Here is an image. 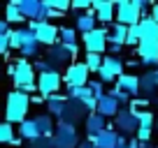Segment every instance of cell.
<instances>
[{
	"label": "cell",
	"instance_id": "obj_1",
	"mask_svg": "<svg viewBox=\"0 0 158 148\" xmlns=\"http://www.w3.org/2000/svg\"><path fill=\"white\" fill-rule=\"evenodd\" d=\"M33 104V97L21 90H14V93L7 95V109H5V123L12 125H21L23 120H28V109Z\"/></svg>",
	"mask_w": 158,
	"mask_h": 148
},
{
	"label": "cell",
	"instance_id": "obj_2",
	"mask_svg": "<svg viewBox=\"0 0 158 148\" xmlns=\"http://www.w3.org/2000/svg\"><path fill=\"white\" fill-rule=\"evenodd\" d=\"M114 130L121 137L126 134H137L139 130V111H135L133 107H123L118 111V116L114 118Z\"/></svg>",
	"mask_w": 158,
	"mask_h": 148
},
{
	"label": "cell",
	"instance_id": "obj_3",
	"mask_svg": "<svg viewBox=\"0 0 158 148\" xmlns=\"http://www.w3.org/2000/svg\"><path fill=\"white\" fill-rule=\"evenodd\" d=\"M28 28L33 30L35 35H37V40L42 46H56L60 44V28H56L54 23H37V21H28Z\"/></svg>",
	"mask_w": 158,
	"mask_h": 148
},
{
	"label": "cell",
	"instance_id": "obj_4",
	"mask_svg": "<svg viewBox=\"0 0 158 148\" xmlns=\"http://www.w3.org/2000/svg\"><path fill=\"white\" fill-rule=\"evenodd\" d=\"M63 81L68 84V88H84L91 81V69L86 67V63H77V60H74V63L65 69Z\"/></svg>",
	"mask_w": 158,
	"mask_h": 148
},
{
	"label": "cell",
	"instance_id": "obj_5",
	"mask_svg": "<svg viewBox=\"0 0 158 148\" xmlns=\"http://www.w3.org/2000/svg\"><path fill=\"white\" fill-rule=\"evenodd\" d=\"M63 84V74L56 72V69H49V72L37 74V93L44 99H49L51 95H58V88Z\"/></svg>",
	"mask_w": 158,
	"mask_h": 148
},
{
	"label": "cell",
	"instance_id": "obj_6",
	"mask_svg": "<svg viewBox=\"0 0 158 148\" xmlns=\"http://www.w3.org/2000/svg\"><path fill=\"white\" fill-rule=\"evenodd\" d=\"M79 132L74 125L68 123H58L56 125V134H54V148H79Z\"/></svg>",
	"mask_w": 158,
	"mask_h": 148
},
{
	"label": "cell",
	"instance_id": "obj_7",
	"mask_svg": "<svg viewBox=\"0 0 158 148\" xmlns=\"http://www.w3.org/2000/svg\"><path fill=\"white\" fill-rule=\"evenodd\" d=\"M84 40V46H86V53H105V49H107L109 44V28H95L93 33L84 35L81 37Z\"/></svg>",
	"mask_w": 158,
	"mask_h": 148
},
{
	"label": "cell",
	"instance_id": "obj_8",
	"mask_svg": "<svg viewBox=\"0 0 158 148\" xmlns=\"http://www.w3.org/2000/svg\"><path fill=\"white\" fill-rule=\"evenodd\" d=\"M44 60L49 63L51 69L60 72V67L68 69L70 65H72V63H70V60H72V53H70V49L65 44H56V46H51V49L44 53Z\"/></svg>",
	"mask_w": 158,
	"mask_h": 148
},
{
	"label": "cell",
	"instance_id": "obj_9",
	"mask_svg": "<svg viewBox=\"0 0 158 148\" xmlns=\"http://www.w3.org/2000/svg\"><path fill=\"white\" fill-rule=\"evenodd\" d=\"M89 109H86L84 102H77V99H70L68 107H65V114L63 118L58 120V123H68V125H74L77 127L79 123H86V118H89Z\"/></svg>",
	"mask_w": 158,
	"mask_h": 148
},
{
	"label": "cell",
	"instance_id": "obj_10",
	"mask_svg": "<svg viewBox=\"0 0 158 148\" xmlns=\"http://www.w3.org/2000/svg\"><path fill=\"white\" fill-rule=\"evenodd\" d=\"M16 74H14V86L16 88H23V86H33V84H37V74H35V65L30 63V60H26V58H21V60H16Z\"/></svg>",
	"mask_w": 158,
	"mask_h": 148
},
{
	"label": "cell",
	"instance_id": "obj_11",
	"mask_svg": "<svg viewBox=\"0 0 158 148\" xmlns=\"http://www.w3.org/2000/svg\"><path fill=\"white\" fill-rule=\"evenodd\" d=\"M89 139L95 143V148H118L121 143H128L126 137H121V134L114 130V125H109L105 132L95 134V137H89Z\"/></svg>",
	"mask_w": 158,
	"mask_h": 148
},
{
	"label": "cell",
	"instance_id": "obj_12",
	"mask_svg": "<svg viewBox=\"0 0 158 148\" xmlns=\"http://www.w3.org/2000/svg\"><path fill=\"white\" fill-rule=\"evenodd\" d=\"M91 10L98 16V23H116V2H109V0H93Z\"/></svg>",
	"mask_w": 158,
	"mask_h": 148
},
{
	"label": "cell",
	"instance_id": "obj_13",
	"mask_svg": "<svg viewBox=\"0 0 158 148\" xmlns=\"http://www.w3.org/2000/svg\"><path fill=\"white\" fill-rule=\"evenodd\" d=\"M21 30V37H23V46H21V56H23L26 60L28 58H37L40 56V40H37V35L33 33L30 28H19Z\"/></svg>",
	"mask_w": 158,
	"mask_h": 148
},
{
	"label": "cell",
	"instance_id": "obj_14",
	"mask_svg": "<svg viewBox=\"0 0 158 148\" xmlns=\"http://www.w3.org/2000/svg\"><path fill=\"white\" fill-rule=\"evenodd\" d=\"M137 56L142 65H158V40H142L137 46Z\"/></svg>",
	"mask_w": 158,
	"mask_h": 148
},
{
	"label": "cell",
	"instance_id": "obj_15",
	"mask_svg": "<svg viewBox=\"0 0 158 148\" xmlns=\"http://www.w3.org/2000/svg\"><path fill=\"white\" fill-rule=\"evenodd\" d=\"M121 109H123V107H121V102H118V99H114L109 93L105 95V97L98 99V114L105 116V118H116Z\"/></svg>",
	"mask_w": 158,
	"mask_h": 148
},
{
	"label": "cell",
	"instance_id": "obj_16",
	"mask_svg": "<svg viewBox=\"0 0 158 148\" xmlns=\"http://www.w3.org/2000/svg\"><path fill=\"white\" fill-rule=\"evenodd\" d=\"M156 93H158V84H156L153 72L142 74V76H139V95H142V99L151 102V99L156 97Z\"/></svg>",
	"mask_w": 158,
	"mask_h": 148
},
{
	"label": "cell",
	"instance_id": "obj_17",
	"mask_svg": "<svg viewBox=\"0 0 158 148\" xmlns=\"http://www.w3.org/2000/svg\"><path fill=\"white\" fill-rule=\"evenodd\" d=\"M153 134V114L151 111H139V130L137 134H135V139L137 141H149Z\"/></svg>",
	"mask_w": 158,
	"mask_h": 148
},
{
	"label": "cell",
	"instance_id": "obj_18",
	"mask_svg": "<svg viewBox=\"0 0 158 148\" xmlns=\"http://www.w3.org/2000/svg\"><path fill=\"white\" fill-rule=\"evenodd\" d=\"M95 23H98V16H95V12H93V10L84 12V14H79L77 19H74V28H77L81 35H89V33H93V30L98 28Z\"/></svg>",
	"mask_w": 158,
	"mask_h": 148
},
{
	"label": "cell",
	"instance_id": "obj_19",
	"mask_svg": "<svg viewBox=\"0 0 158 148\" xmlns=\"http://www.w3.org/2000/svg\"><path fill=\"white\" fill-rule=\"evenodd\" d=\"M116 88H121L126 95H130V97H137L139 95V76L137 74H123V76H118Z\"/></svg>",
	"mask_w": 158,
	"mask_h": 148
},
{
	"label": "cell",
	"instance_id": "obj_20",
	"mask_svg": "<svg viewBox=\"0 0 158 148\" xmlns=\"http://www.w3.org/2000/svg\"><path fill=\"white\" fill-rule=\"evenodd\" d=\"M68 95H51L49 99H47V111H49V116H56V118H63V114H65V107H68Z\"/></svg>",
	"mask_w": 158,
	"mask_h": 148
},
{
	"label": "cell",
	"instance_id": "obj_21",
	"mask_svg": "<svg viewBox=\"0 0 158 148\" xmlns=\"http://www.w3.org/2000/svg\"><path fill=\"white\" fill-rule=\"evenodd\" d=\"M54 116H49V114H40V116H35V125H37V130H40V134L44 139H54V134H56V125H54Z\"/></svg>",
	"mask_w": 158,
	"mask_h": 148
},
{
	"label": "cell",
	"instance_id": "obj_22",
	"mask_svg": "<svg viewBox=\"0 0 158 148\" xmlns=\"http://www.w3.org/2000/svg\"><path fill=\"white\" fill-rule=\"evenodd\" d=\"M84 127H86V132H89V137H95V134L105 132L109 125H107V120H105V116H100V114H91L89 118H86Z\"/></svg>",
	"mask_w": 158,
	"mask_h": 148
},
{
	"label": "cell",
	"instance_id": "obj_23",
	"mask_svg": "<svg viewBox=\"0 0 158 148\" xmlns=\"http://www.w3.org/2000/svg\"><path fill=\"white\" fill-rule=\"evenodd\" d=\"M19 137H21V139H28L30 143L37 141V139H42L37 125H35V118H28V120H23V123L19 125Z\"/></svg>",
	"mask_w": 158,
	"mask_h": 148
},
{
	"label": "cell",
	"instance_id": "obj_24",
	"mask_svg": "<svg viewBox=\"0 0 158 148\" xmlns=\"http://www.w3.org/2000/svg\"><path fill=\"white\" fill-rule=\"evenodd\" d=\"M102 67L107 69L109 74H112L114 79H118V76H123V69H126V63L118 56H105V63H102Z\"/></svg>",
	"mask_w": 158,
	"mask_h": 148
},
{
	"label": "cell",
	"instance_id": "obj_25",
	"mask_svg": "<svg viewBox=\"0 0 158 148\" xmlns=\"http://www.w3.org/2000/svg\"><path fill=\"white\" fill-rule=\"evenodd\" d=\"M109 44H116V46L128 44V25L114 23L112 28H109Z\"/></svg>",
	"mask_w": 158,
	"mask_h": 148
},
{
	"label": "cell",
	"instance_id": "obj_26",
	"mask_svg": "<svg viewBox=\"0 0 158 148\" xmlns=\"http://www.w3.org/2000/svg\"><path fill=\"white\" fill-rule=\"evenodd\" d=\"M139 28H142V40H158V23L151 16H144L139 21Z\"/></svg>",
	"mask_w": 158,
	"mask_h": 148
},
{
	"label": "cell",
	"instance_id": "obj_27",
	"mask_svg": "<svg viewBox=\"0 0 158 148\" xmlns=\"http://www.w3.org/2000/svg\"><path fill=\"white\" fill-rule=\"evenodd\" d=\"M5 21H7V23H21V21H26V16L21 14L19 5H16V0H12L10 5H7V12H5Z\"/></svg>",
	"mask_w": 158,
	"mask_h": 148
},
{
	"label": "cell",
	"instance_id": "obj_28",
	"mask_svg": "<svg viewBox=\"0 0 158 148\" xmlns=\"http://www.w3.org/2000/svg\"><path fill=\"white\" fill-rule=\"evenodd\" d=\"M68 99H77V102H89V99H93V93H91L89 86H84V88H68Z\"/></svg>",
	"mask_w": 158,
	"mask_h": 148
},
{
	"label": "cell",
	"instance_id": "obj_29",
	"mask_svg": "<svg viewBox=\"0 0 158 148\" xmlns=\"http://www.w3.org/2000/svg\"><path fill=\"white\" fill-rule=\"evenodd\" d=\"M84 63H86V67L91 69V74H98L100 69H102V63H105V56H100V53H86Z\"/></svg>",
	"mask_w": 158,
	"mask_h": 148
},
{
	"label": "cell",
	"instance_id": "obj_30",
	"mask_svg": "<svg viewBox=\"0 0 158 148\" xmlns=\"http://www.w3.org/2000/svg\"><path fill=\"white\" fill-rule=\"evenodd\" d=\"M60 44H77V28H70V25H60Z\"/></svg>",
	"mask_w": 158,
	"mask_h": 148
},
{
	"label": "cell",
	"instance_id": "obj_31",
	"mask_svg": "<svg viewBox=\"0 0 158 148\" xmlns=\"http://www.w3.org/2000/svg\"><path fill=\"white\" fill-rule=\"evenodd\" d=\"M139 42H142V28L137 25H130L128 28V46H139Z\"/></svg>",
	"mask_w": 158,
	"mask_h": 148
},
{
	"label": "cell",
	"instance_id": "obj_32",
	"mask_svg": "<svg viewBox=\"0 0 158 148\" xmlns=\"http://www.w3.org/2000/svg\"><path fill=\"white\" fill-rule=\"evenodd\" d=\"M14 127H12V123H2L0 125V141L2 143H12L14 141Z\"/></svg>",
	"mask_w": 158,
	"mask_h": 148
},
{
	"label": "cell",
	"instance_id": "obj_33",
	"mask_svg": "<svg viewBox=\"0 0 158 148\" xmlns=\"http://www.w3.org/2000/svg\"><path fill=\"white\" fill-rule=\"evenodd\" d=\"M44 5L51 7V10H56V12H60V14H65V12L72 7V2H70V0H44Z\"/></svg>",
	"mask_w": 158,
	"mask_h": 148
},
{
	"label": "cell",
	"instance_id": "obj_34",
	"mask_svg": "<svg viewBox=\"0 0 158 148\" xmlns=\"http://www.w3.org/2000/svg\"><path fill=\"white\" fill-rule=\"evenodd\" d=\"M102 86H105V84H102L100 79H91V81H89V88H91V93H93L95 99H100V97H105V95H107Z\"/></svg>",
	"mask_w": 158,
	"mask_h": 148
},
{
	"label": "cell",
	"instance_id": "obj_35",
	"mask_svg": "<svg viewBox=\"0 0 158 148\" xmlns=\"http://www.w3.org/2000/svg\"><path fill=\"white\" fill-rule=\"evenodd\" d=\"M109 95H112L114 99H118L121 104H128V107H130V95H126V93H123L121 88H116V86H114V88L109 90Z\"/></svg>",
	"mask_w": 158,
	"mask_h": 148
},
{
	"label": "cell",
	"instance_id": "obj_36",
	"mask_svg": "<svg viewBox=\"0 0 158 148\" xmlns=\"http://www.w3.org/2000/svg\"><path fill=\"white\" fill-rule=\"evenodd\" d=\"M10 40H12V49H19V51H21V46H23V37H21V30H19V28L12 30Z\"/></svg>",
	"mask_w": 158,
	"mask_h": 148
},
{
	"label": "cell",
	"instance_id": "obj_37",
	"mask_svg": "<svg viewBox=\"0 0 158 148\" xmlns=\"http://www.w3.org/2000/svg\"><path fill=\"white\" fill-rule=\"evenodd\" d=\"M30 148H54V139H37V141L30 143Z\"/></svg>",
	"mask_w": 158,
	"mask_h": 148
},
{
	"label": "cell",
	"instance_id": "obj_38",
	"mask_svg": "<svg viewBox=\"0 0 158 148\" xmlns=\"http://www.w3.org/2000/svg\"><path fill=\"white\" fill-rule=\"evenodd\" d=\"M91 5H93L91 0H72V10H86V12H89Z\"/></svg>",
	"mask_w": 158,
	"mask_h": 148
},
{
	"label": "cell",
	"instance_id": "obj_39",
	"mask_svg": "<svg viewBox=\"0 0 158 148\" xmlns=\"http://www.w3.org/2000/svg\"><path fill=\"white\" fill-rule=\"evenodd\" d=\"M139 143H142V141H137V139H133V141H128V143H121V146H118V148H142V146H139Z\"/></svg>",
	"mask_w": 158,
	"mask_h": 148
},
{
	"label": "cell",
	"instance_id": "obj_40",
	"mask_svg": "<svg viewBox=\"0 0 158 148\" xmlns=\"http://www.w3.org/2000/svg\"><path fill=\"white\" fill-rule=\"evenodd\" d=\"M149 16H151V19L158 23V5H151V14H149Z\"/></svg>",
	"mask_w": 158,
	"mask_h": 148
},
{
	"label": "cell",
	"instance_id": "obj_41",
	"mask_svg": "<svg viewBox=\"0 0 158 148\" xmlns=\"http://www.w3.org/2000/svg\"><path fill=\"white\" fill-rule=\"evenodd\" d=\"M79 148H95V143L91 141V139H86V141H81V143H79Z\"/></svg>",
	"mask_w": 158,
	"mask_h": 148
},
{
	"label": "cell",
	"instance_id": "obj_42",
	"mask_svg": "<svg viewBox=\"0 0 158 148\" xmlns=\"http://www.w3.org/2000/svg\"><path fill=\"white\" fill-rule=\"evenodd\" d=\"M153 76H156V84H158V67L153 69Z\"/></svg>",
	"mask_w": 158,
	"mask_h": 148
}]
</instances>
